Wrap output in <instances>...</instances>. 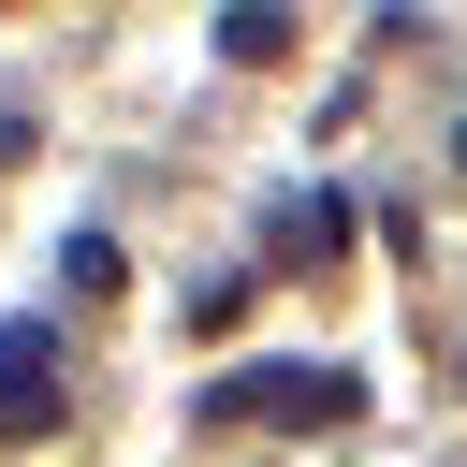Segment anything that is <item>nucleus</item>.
Here are the masks:
<instances>
[{"instance_id":"obj_2","label":"nucleus","mask_w":467,"mask_h":467,"mask_svg":"<svg viewBox=\"0 0 467 467\" xmlns=\"http://www.w3.org/2000/svg\"><path fill=\"white\" fill-rule=\"evenodd\" d=\"M58 423H73L58 336H44V321H0V438H58Z\"/></svg>"},{"instance_id":"obj_1","label":"nucleus","mask_w":467,"mask_h":467,"mask_svg":"<svg viewBox=\"0 0 467 467\" xmlns=\"http://www.w3.org/2000/svg\"><path fill=\"white\" fill-rule=\"evenodd\" d=\"M365 409V379L350 365H234V379H204V423H350Z\"/></svg>"},{"instance_id":"obj_4","label":"nucleus","mask_w":467,"mask_h":467,"mask_svg":"<svg viewBox=\"0 0 467 467\" xmlns=\"http://www.w3.org/2000/svg\"><path fill=\"white\" fill-rule=\"evenodd\" d=\"M219 58H248V73H263V58H292V15H234V29H219Z\"/></svg>"},{"instance_id":"obj_5","label":"nucleus","mask_w":467,"mask_h":467,"mask_svg":"<svg viewBox=\"0 0 467 467\" xmlns=\"http://www.w3.org/2000/svg\"><path fill=\"white\" fill-rule=\"evenodd\" d=\"M452 161H467V117H452Z\"/></svg>"},{"instance_id":"obj_3","label":"nucleus","mask_w":467,"mask_h":467,"mask_svg":"<svg viewBox=\"0 0 467 467\" xmlns=\"http://www.w3.org/2000/svg\"><path fill=\"white\" fill-rule=\"evenodd\" d=\"M350 248V190H306V204H277V263H336Z\"/></svg>"}]
</instances>
